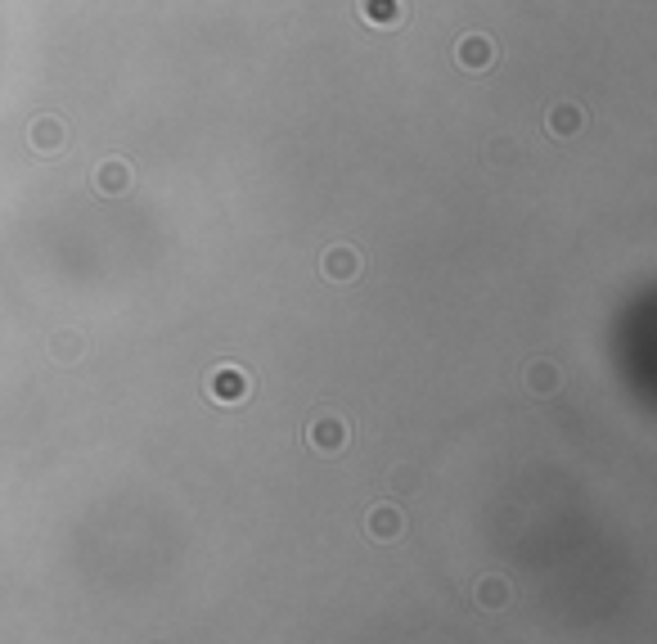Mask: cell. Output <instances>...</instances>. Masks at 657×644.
Instances as JSON below:
<instances>
[{"instance_id":"cell-5","label":"cell","mask_w":657,"mask_h":644,"mask_svg":"<svg viewBox=\"0 0 657 644\" xmlns=\"http://www.w3.org/2000/svg\"><path fill=\"white\" fill-rule=\"evenodd\" d=\"M365 532H369V541H383V545L396 541V536L405 532V514H401L396 505H387V500H383V505H374V509L365 514Z\"/></svg>"},{"instance_id":"cell-4","label":"cell","mask_w":657,"mask_h":644,"mask_svg":"<svg viewBox=\"0 0 657 644\" xmlns=\"http://www.w3.org/2000/svg\"><path fill=\"white\" fill-rule=\"evenodd\" d=\"M320 271H324V280H333V284H351L360 275V253L347 244H333L329 253L320 257Z\"/></svg>"},{"instance_id":"cell-9","label":"cell","mask_w":657,"mask_h":644,"mask_svg":"<svg viewBox=\"0 0 657 644\" xmlns=\"http://www.w3.org/2000/svg\"><path fill=\"white\" fill-rule=\"evenodd\" d=\"M581 127H585V113L576 104H554L545 118V131H554V136H576Z\"/></svg>"},{"instance_id":"cell-14","label":"cell","mask_w":657,"mask_h":644,"mask_svg":"<svg viewBox=\"0 0 657 644\" xmlns=\"http://www.w3.org/2000/svg\"><path fill=\"white\" fill-rule=\"evenodd\" d=\"M153 644H171V640H167V635H153Z\"/></svg>"},{"instance_id":"cell-13","label":"cell","mask_w":657,"mask_h":644,"mask_svg":"<svg viewBox=\"0 0 657 644\" xmlns=\"http://www.w3.org/2000/svg\"><path fill=\"white\" fill-rule=\"evenodd\" d=\"M392 487H396V491H401V487H414V473H410V469H396V473H392Z\"/></svg>"},{"instance_id":"cell-6","label":"cell","mask_w":657,"mask_h":644,"mask_svg":"<svg viewBox=\"0 0 657 644\" xmlns=\"http://www.w3.org/2000/svg\"><path fill=\"white\" fill-rule=\"evenodd\" d=\"M95 190L108 194V199L126 194L131 190V163H122V158H104V163L95 167Z\"/></svg>"},{"instance_id":"cell-8","label":"cell","mask_w":657,"mask_h":644,"mask_svg":"<svg viewBox=\"0 0 657 644\" xmlns=\"http://www.w3.org/2000/svg\"><path fill=\"white\" fill-rule=\"evenodd\" d=\"M473 599H477V608H486V613H500V608L513 599V590H509V581L504 577H477Z\"/></svg>"},{"instance_id":"cell-3","label":"cell","mask_w":657,"mask_h":644,"mask_svg":"<svg viewBox=\"0 0 657 644\" xmlns=\"http://www.w3.org/2000/svg\"><path fill=\"white\" fill-rule=\"evenodd\" d=\"M27 140H32L36 154L54 158L63 149V140H68V127H63V118H54V113H41V118H32V127H27Z\"/></svg>"},{"instance_id":"cell-12","label":"cell","mask_w":657,"mask_h":644,"mask_svg":"<svg viewBox=\"0 0 657 644\" xmlns=\"http://www.w3.org/2000/svg\"><path fill=\"white\" fill-rule=\"evenodd\" d=\"M527 388L536 392V397H549V392L558 388V365L554 361H531L527 365Z\"/></svg>"},{"instance_id":"cell-10","label":"cell","mask_w":657,"mask_h":644,"mask_svg":"<svg viewBox=\"0 0 657 644\" xmlns=\"http://www.w3.org/2000/svg\"><path fill=\"white\" fill-rule=\"evenodd\" d=\"M360 19L392 28V23L405 19V5H401V0H360Z\"/></svg>"},{"instance_id":"cell-7","label":"cell","mask_w":657,"mask_h":644,"mask_svg":"<svg viewBox=\"0 0 657 644\" xmlns=\"http://www.w3.org/2000/svg\"><path fill=\"white\" fill-rule=\"evenodd\" d=\"M455 59H459V68H468V73H482V68H491V64H495V46L482 37V32H473V37L459 41Z\"/></svg>"},{"instance_id":"cell-11","label":"cell","mask_w":657,"mask_h":644,"mask_svg":"<svg viewBox=\"0 0 657 644\" xmlns=\"http://www.w3.org/2000/svg\"><path fill=\"white\" fill-rule=\"evenodd\" d=\"M81 352H86V343H81L77 329H59V334L50 338V356H54L59 365H77Z\"/></svg>"},{"instance_id":"cell-1","label":"cell","mask_w":657,"mask_h":644,"mask_svg":"<svg viewBox=\"0 0 657 644\" xmlns=\"http://www.w3.org/2000/svg\"><path fill=\"white\" fill-rule=\"evenodd\" d=\"M252 379L239 370V365H216L212 374H207V397L216 401V406H239L243 397H248Z\"/></svg>"},{"instance_id":"cell-2","label":"cell","mask_w":657,"mask_h":644,"mask_svg":"<svg viewBox=\"0 0 657 644\" xmlns=\"http://www.w3.org/2000/svg\"><path fill=\"white\" fill-rule=\"evenodd\" d=\"M347 437H351V428L342 415H315L311 428H306V442H311V451H320V455H338L342 446H347Z\"/></svg>"}]
</instances>
